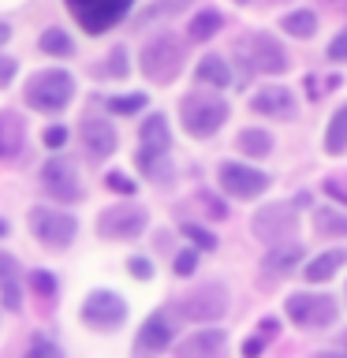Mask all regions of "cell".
I'll list each match as a JSON object with an SVG mask.
<instances>
[{
	"label": "cell",
	"instance_id": "ac0fdd59",
	"mask_svg": "<svg viewBox=\"0 0 347 358\" xmlns=\"http://www.w3.org/2000/svg\"><path fill=\"white\" fill-rule=\"evenodd\" d=\"M250 108L262 112V116H273V120H295V97H291V90H280V86L257 90Z\"/></svg>",
	"mask_w": 347,
	"mask_h": 358
},
{
	"label": "cell",
	"instance_id": "836d02e7",
	"mask_svg": "<svg viewBox=\"0 0 347 358\" xmlns=\"http://www.w3.org/2000/svg\"><path fill=\"white\" fill-rule=\"evenodd\" d=\"M108 75H116V78H123L127 75V49H112V56H108Z\"/></svg>",
	"mask_w": 347,
	"mask_h": 358
},
{
	"label": "cell",
	"instance_id": "7402d4cb",
	"mask_svg": "<svg viewBox=\"0 0 347 358\" xmlns=\"http://www.w3.org/2000/svg\"><path fill=\"white\" fill-rule=\"evenodd\" d=\"M344 262H347V250H329V254L313 257V262L302 268V273H306V284H325V280H332L336 268H340Z\"/></svg>",
	"mask_w": 347,
	"mask_h": 358
},
{
	"label": "cell",
	"instance_id": "d4e9b609",
	"mask_svg": "<svg viewBox=\"0 0 347 358\" xmlns=\"http://www.w3.org/2000/svg\"><path fill=\"white\" fill-rule=\"evenodd\" d=\"M220 11H213V8H206V11H198V15L194 19H190V41H209L213 38V34H217L220 30Z\"/></svg>",
	"mask_w": 347,
	"mask_h": 358
},
{
	"label": "cell",
	"instance_id": "52a82bcc",
	"mask_svg": "<svg viewBox=\"0 0 347 358\" xmlns=\"http://www.w3.org/2000/svg\"><path fill=\"white\" fill-rule=\"evenodd\" d=\"M30 231L38 235L45 246L64 250V246L75 239L78 224H75L71 213H64V209H34V213H30Z\"/></svg>",
	"mask_w": 347,
	"mask_h": 358
},
{
	"label": "cell",
	"instance_id": "4dcf8cb0",
	"mask_svg": "<svg viewBox=\"0 0 347 358\" xmlns=\"http://www.w3.org/2000/svg\"><path fill=\"white\" fill-rule=\"evenodd\" d=\"M183 235H187V239H194L201 250H213V246H217V239H213L206 228H198V224H183Z\"/></svg>",
	"mask_w": 347,
	"mask_h": 358
},
{
	"label": "cell",
	"instance_id": "f6af8a7d",
	"mask_svg": "<svg viewBox=\"0 0 347 358\" xmlns=\"http://www.w3.org/2000/svg\"><path fill=\"white\" fill-rule=\"evenodd\" d=\"M313 358H347V355H313Z\"/></svg>",
	"mask_w": 347,
	"mask_h": 358
},
{
	"label": "cell",
	"instance_id": "e575fe53",
	"mask_svg": "<svg viewBox=\"0 0 347 358\" xmlns=\"http://www.w3.org/2000/svg\"><path fill=\"white\" fill-rule=\"evenodd\" d=\"M325 190L336 198V201H344L347 206V176H332V179H325Z\"/></svg>",
	"mask_w": 347,
	"mask_h": 358
},
{
	"label": "cell",
	"instance_id": "d6a6232c",
	"mask_svg": "<svg viewBox=\"0 0 347 358\" xmlns=\"http://www.w3.org/2000/svg\"><path fill=\"white\" fill-rule=\"evenodd\" d=\"M30 284H34V291H38V295H45V299L56 295V280H52L49 273H30Z\"/></svg>",
	"mask_w": 347,
	"mask_h": 358
},
{
	"label": "cell",
	"instance_id": "60d3db41",
	"mask_svg": "<svg viewBox=\"0 0 347 358\" xmlns=\"http://www.w3.org/2000/svg\"><path fill=\"white\" fill-rule=\"evenodd\" d=\"M64 142H67L64 127H49V131H45V145H49V150H56V145H64Z\"/></svg>",
	"mask_w": 347,
	"mask_h": 358
},
{
	"label": "cell",
	"instance_id": "6da1fadb",
	"mask_svg": "<svg viewBox=\"0 0 347 358\" xmlns=\"http://www.w3.org/2000/svg\"><path fill=\"white\" fill-rule=\"evenodd\" d=\"M235 56L243 60L246 71H257V75H280L288 71V52L273 34L265 30H250L243 38H235Z\"/></svg>",
	"mask_w": 347,
	"mask_h": 358
},
{
	"label": "cell",
	"instance_id": "8fae6325",
	"mask_svg": "<svg viewBox=\"0 0 347 358\" xmlns=\"http://www.w3.org/2000/svg\"><path fill=\"white\" fill-rule=\"evenodd\" d=\"M142 228H146V209H139V206H108L97 217L101 239H134Z\"/></svg>",
	"mask_w": 347,
	"mask_h": 358
},
{
	"label": "cell",
	"instance_id": "9c48e42d",
	"mask_svg": "<svg viewBox=\"0 0 347 358\" xmlns=\"http://www.w3.org/2000/svg\"><path fill=\"white\" fill-rule=\"evenodd\" d=\"M123 317H127V302H123L116 291H90L86 302H83V321L90 324V329H116V324H123Z\"/></svg>",
	"mask_w": 347,
	"mask_h": 358
},
{
	"label": "cell",
	"instance_id": "4316f807",
	"mask_svg": "<svg viewBox=\"0 0 347 358\" xmlns=\"http://www.w3.org/2000/svg\"><path fill=\"white\" fill-rule=\"evenodd\" d=\"M239 150L246 157H269V153H273V138H269V131L250 127V131L239 134Z\"/></svg>",
	"mask_w": 347,
	"mask_h": 358
},
{
	"label": "cell",
	"instance_id": "d590c367",
	"mask_svg": "<svg viewBox=\"0 0 347 358\" xmlns=\"http://www.w3.org/2000/svg\"><path fill=\"white\" fill-rule=\"evenodd\" d=\"M105 183H108V190H120V194H134V183L123 172H108L105 176Z\"/></svg>",
	"mask_w": 347,
	"mask_h": 358
},
{
	"label": "cell",
	"instance_id": "484cf974",
	"mask_svg": "<svg viewBox=\"0 0 347 358\" xmlns=\"http://www.w3.org/2000/svg\"><path fill=\"white\" fill-rule=\"evenodd\" d=\"M325 150L329 153H347V105L336 112L329 131H325Z\"/></svg>",
	"mask_w": 347,
	"mask_h": 358
},
{
	"label": "cell",
	"instance_id": "bcb514c9",
	"mask_svg": "<svg viewBox=\"0 0 347 358\" xmlns=\"http://www.w3.org/2000/svg\"><path fill=\"white\" fill-rule=\"evenodd\" d=\"M4 231H8V224H4V220H0V235H4Z\"/></svg>",
	"mask_w": 347,
	"mask_h": 358
},
{
	"label": "cell",
	"instance_id": "ffe728a7",
	"mask_svg": "<svg viewBox=\"0 0 347 358\" xmlns=\"http://www.w3.org/2000/svg\"><path fill=\"white\" fill-rule=\"evenodd\" d=\"M27 142V123H22L15 112H0V161L15 157Z\"/></svg>",
	"mask_w": 347,
	"mask_h": 358
},
{
	"label": "cell",
	"instance_id": "5b68a950",
	"mask_svg": "<svg viewBox=\"0 0 347 358\" xmlns=\"http://www.w3.org/2000/svg\"><path fill=\"white\" fill-rule=\"evenodd\" d=\"M75 94V78L60 71V67H49V71H38L27 83V105L38 112H60Z\"/></svg>",
	"mask_w": 347,
	"mask_h": 358
},
{
	"label": "cell",
	"instance_id": "8992f818",
	"mask_svg": "<svg viewBox=\"0 0 347 358\" xmlns=\"http://www.w3.org/2000/svg\"><path fill=\"white\" fill-rule=\"evenodd\" d=\"M131 4L134 0H67L75 22L86 34H105L108 27H116V22L131 11Z\"/></svg>",
	"mask_w": 347,
	"mask_h": 358
},
{
	"label": "cell",
	"instance_id": "b9f144b4",
	"mask_svg": "<svg viewBox=\"0 0 347 358\" xmlns=\"http://www.w3.org/2000/svg\"><path fill=\"white\" fill-rule=\"evenodd\" d=\"M201 201H206V213H209V217H217V220L228 217V206H224V201H213V198H201Z\"/></svg>",
	"mask_w": 347,
	"mask_h": 358
},
{
	"label": "cell",
	"instance_id": "f35d334b",
	"mask_svg": "<svg viewBox=\"0 0 347 358\" xmlns=\"http://www.w3.org/2000/svg\"><path fill=\"white\" fill-rule=\"evenodd\" d=\"M15 60H11V56H0V86H8L11 78H15Z\"/></svg>",
	"mask_w": 347,
	"mask_h": 358
},
{
	"label": "cell",
	"instance_id": "ee69618b",
	"mask_svg": "<svg viewBox=\"0 0 347 358\" xmlns=\"http://www.w3.org/2000/svg\"><path fill=\"white\" fill-rule=\"evenodd\" d=\"M8 38H11V30H8V27H4V22H0V45H4V41H8Z\"/></svg>",
	"mask_w": 347,
	"mask_h": 358
},
{
	"label": "cell",
	"instance_id": "277c9868",
	"mask_svg": "<svg viewBox=\"0 0 347 358\" xmlns=\"http://www.w3.org/2000/svg\"><path fill=\"white\" fill-rule=\"evenodd\" d=\"M183 67V41L176 34H157L142 49V75L153 83H172Z\"/></svg>",
	"mask_w": 347,
	"mask_h": 358
},
{
	"label": "cell",
	"instance_id": "7c38bea8",
	"mask_svg": "<svg viewBox=\"0 0 347 358\" xmlns=\"http://www.w3.org/2000/svg\"><path fill=\"white\" fill-rule=\"evenodd\" d=\"M224 310H228V291L220 284H206L179 302V313L187 321H217V317H224Z\"/></svg>",
	"mask_w": 347,
	"mask_h": 358
},
{
	"label": "cell",
	"instance_id": "30bf717a",
	"mask_svg": "<svg viewBox=\"0 0 347 358\" xmlns=\"http://www.w3.org/2000/svg\"><path fill=\"white\" fill-rule=\"evenodd\" d=\"M295 228H299V217L291 206H265L254 217V235L269 246H284L295 235Z\"/></svg>",
	"mask_w": 347,
	"mask_h": 358
},
{
	"label": "cell",
	"instance_id": "1f68e13d",
	"mask_svg": "<svg viewBox=\"0 0 347 358\" xmlns=\"http://www.w3.org/2000/svg\"><path fill=\"white\" fill-rule=\"evenodd\" d=\"M27 358H64V351H60L56 343H49V340H34L30 351H27Z\"/></svg>",
	"mask_w": 347,
	"mask_h": 358
},
{
	"label": "cell",
	"instance_id": "8d00e7d4",
	"mask_svg": "<svg viewBox=\"0 0 347 358\" xmlns=\"http://www.w3.org/2000/svg\"><path fill=\"white\" fill-rule=\"evenodd\" d=\"M194 265H198V254H194V250L176 254V273H179V276H190V273H194Z\"/></svg>",
	"mask_w": 347,
	"mask_h": 358
},
{
	"label": "cell",
	"instance_id": "e0dca14e",
	"mask_svg": "<svg viewBox=\"0 0 347 358\" xmlns=\"http://www.w3.org/2000/svg\"><path fill=\"white\" fill-rule=\"evenodd\" d=\"M83 150L90 153V161H105L108 153H116V131L108 120H83Z\"/></svg>",
	"mask_w": 347,
	"mask_h": 358
},
{
	"label": "cell",
	"instance_id": "ba28073f",
	"mask_svg": "<svg viewBox=\"0 0 347 358\" xmlns=\"http://www.w3.org/2000/svg\"><path fill=\"white\" fill-rule=\"evenodd\" d=\"M288 317L299 324V329H329L336 321V299L329 295H291L288 299Z\"/></svg>",
	"mask_w": 347,
	"mask_h": 358
},
{
	"label": "cell",
	"instance_id": "ab89813d",
	"mask_svg": "<svg viewBox=\"0 0 347 358\" xmlns=\"http://www.w3.org/2000/svg\"><path fill=\"white\" fill-rule=\"evenodd\" d=\"M329 56H332V60H347V30L340 34V38H332V45H329Z\"/></svg>",
	"mask_w": 347,
	"mask_h": 358
},
{
	"label": "cell",
	"instance_id": "d6986e66",
	"mask_svg": "<svg viewBox=\"0 0 347 358\" xmlns=\"http://www.w3.org/2000/svg\"><path fill=\"white\" fill-rule=\"evenodd\" d=\"M220 351H224V332L206 329V332L187 336V340L176 347V358H217Z\"/></svg>",
	"mask_w": 347,
	"mask_h": 358
},
{
	"label": "cell",
	"instance_id": "4fadbf2b",
	"mask_svg": "<svg viewBox=\"0 0 347 358\" xmlns=\"http://www.w3.org/2000/svg\"><path fill=\"white\" fill-rule=\"evenodd\" d=\"M220 187L235 198H257L262 190H269V176L257 172V168H246V164H220Z\"/></svg>",
	"mask_w": 347,
	"mask_h": 358
},
{
	"label": "cell",
	"instance_id": "f1b7e54d",
	"mask_svg": "<svg viewBox=\"0 0 347 358\" xmlns=\"http://www.w3.org/2000/svg\"><path fill=\"white\" fill-rule=\"evenodd\" d=\"M41 52H49V56H71V38H67L64 30H45L41 34Z\"/></svg>",
	"mask_w": 347,
	"mask_h": 358
},
{
	"label": "cell",
	"instance_id": "f546056e",
	"mask_svg": "<svg viewBox=\"0 0 347 358\" xmlns=\"http://www.w3.org/2000/svg\"><path fill=\"white\" fill-rule=\"evenodd\" d=\"M146 105V97L142 94H131V97H112L108 101V108L116 112V116H127V112H139Z\"/></svg>",
	"mask_w": 347,
	"mask_h": 358
},
{
	"label": "cell",
	"instance_id": "7a4b0ae2",
	"mask_svg": "<svg viewBox=\"0 0 347 358\" xmlns=\"http://www.w3.org/2000/svg\"><path fill=\"white\" fill-rule=\"evenodd\" d=\"M179 116H183L187 134H194V138H209V134H217L224 127V120H228V105H224V97L198 90V94H187L183 101H179Z\"/></svg>",
	"mask_w": 347,
	"mask_h": 358
},
{
	"label": "cell",
	"instance_id": "83f0119b",
	"mask_svg": "<svg viewBox=\"0 0 347 358\" xmlns=\"http://www.w3.org/2000/svg\"><path fill=\"white\" fill-rule=\"evenodd\" d=\"M280 27H284L291 38H313V30H318V15H313V11H291Z\"/></svg>",
	"mask_w": 347,
	"mask_h": 358
},
{
	"label": "cell",
	"instance_id": "74e56055",
	"mask_svg": "<svg viewBox=\"0 0 347 358\" xmlns=\"http://www.w3.org/2000/svg\"><path fill=\"white\" fill-rule=\"evenodd\" d=\"M127 268H131V276H139V280H150V276H153V265L146 262V257H131Z\"/></svg>",
	"mask_w": 347,
	"mask_h": 358
},
{
	"label": "cell",
	"instance_id": "9a60e30c",
	"mask_svg": "<svg viewBox=\"0 0 347 358\" xmlns=\"http://www.w3.org/2000/svg\"><path fill=\"white\" fill-rule=\"evenodd\" d=\"M168 343H172V321H168L164 313H153V317H146L139 340H134V358H153V355H161Z\"/></svg>",
	"mask_w": 347,
	"mask_h": 358
},
{
	"label": "cell",
	"instance_id": "7bdbcfd3",
	"mask_svg": "<svg viewBox=\"0 0 347 358\" xmlns=\"http://www.w3.org/2000/svg\"><path fill=\"white\" fill-rule=\"evenodd\" d=\"M262 347H265V340H262V336H254V340H246V343H243V358H257V355H262Z\"/></svg>",
	"mask_w": 347,
	"mask_h": 358
},
{
	"label": "cell",
	"instance_id": "44dd1931",
	"mask_svg": "<svg viewBox=\"0 0 347 358\" xmlns=\"http://www.w3.org/2000/svg\"><path fill=\"white\" fill-rule=\"evenodd\" d=\"M0 295H4V306L8 310H19L22 306V295H19V265L15 257L0 250Z\"/></svg>",
	"mask_w": 347,
	"mask_h": 358
},
{
	"label": "cell",
	"instance_id": "2e32d148",
	"mask_svg": "<svg viewBox=\"0 0 347 358\" xmlns=\"http://www.w3.org/2000/svg\"><path fill=\"white\" fill-rule=\"evenodd\" d=\"M302 262V246L299 243H284V246H276V250H269L265 254V262H262V284H280L284 276L295 273V265Z\"/></svg>",
	"mask_w": 347,
	"mask_h": 358
},
{
	"label": "cell",
	"instance_id": "603a6c76",
	"mask_svg": "<svg viewBox=\"0 0 347 358\" xmlns=\"http://www.w3.org/2000/svg\"><path fill=\"white\" fill-rule=\"evenodd\" d=\"M313 228L321 239H344L347 235V213L340 209H318L313 213Z\"/></svg>",
	"mask_w": 347,
	"mask_h": 358
},
{
	"label": "cell",
	"instance_id": "5bb4252c",
	"mask_svg": "<svg viewBox=\"0 0 347 358\" xmlns=\"http://www.w3.org/2000/svg\"><path fill=\"white\" fill-rule=\"evenodd\" d=\"M41 187L49 190L56 201H78L83 198V183L71 161H49L41 168Z\"/></svg>",
	"mask_w": 347,
	"mask_h": 358
},
{
	"label": "cell",
	"instance_id": "3957f363",
	"mask_svg": "<svg viewBox=\"0 0 347 358\" xmlns=\"http://www.w3.org/2000/svg\"><path fill=\"white\" fill-rule=\"evenodd\" d=\"M142 150H139V168L150 179H164L172 176V168H168V150H172V134H168V123L164 116H150L142 123V134H139Z\"/></svg>",
	"mask_w": 347,
	"mask_h": 358
},
{
	"label": "cell",
	"instance_id": "cb8c5ba5",
	"mask_svg": "<svg viewBox=\"0 0 347 358\" xmlns=\"http://www.w3.org/2000/svg\"><path fill=\"white\" fill-rule=\"evenodd\" d=\"M198 83L224 90V86L232 83V71H228V64H224V60H217V56H206V60L198 64Z\"/></svg>",
	"mask_w": 347,
	"mask_h": 358
}]
</instances>
